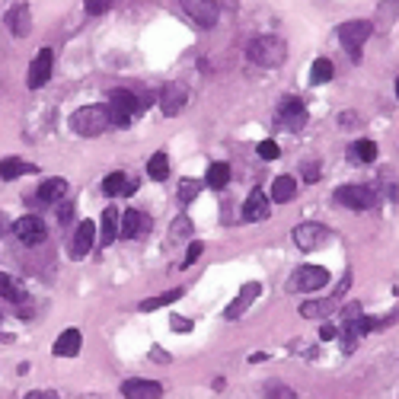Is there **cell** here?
Masks as SVG:
<instances>
[{"instance_id": "cell-1", "label": "cell", "mask_w": 399, "mask_h": 399, "mask_svg": "<svg viewBox=\"0 0 399 399\" xmlns=\"http://www.w3.org/2000/svg\"><path fill=\"white\" fill-rule=\"evenodd\" d=\"M106 128H112V118H109L106 106H84L71 115V131L84 134V138H96V134H102Z\"/></svg>"}, {"instance_id": "cell-2", "label": "cell", "mask_w": 399, "mask_h": 399, "mask_svg": "<svg viewBox=\"0 0 399 399\" xmlns=\"http://www.w3.org/2000/svg\"><path fill=\"white\" fill-rule=\"evenodd\" d=\"M284 42L281 39H275V35H259V39H252L250 48H246V58L256 61V64L262 67H278L284 61Z\"/></svg>"}, {"instance_id": "cell-3", "label": "cell", "mask_w": 399, "mask_h": 399, "mask_svg": "<svg viewBox=\"0 0 399 399\" xmlns=\"http://www.w3.org/2000/svg\"><path fill=\"white\" fill-rule=\"evenodd\" d=\"M371 33H374V23H371V19H349V23L339 26V42L349 48L351 61H361V45L367 42Z\"/></svg>"}, {"instance_id": "cell-4", "label": "cell", "mask_w": 399, "mask_h": 399, "mask_svg": "<svg viewBox=\"0 0 399 399\" xmlns=\"http://www.w3.org/2000/svg\"><path fill=\"white\" fill-rule=\"evenodd\" d=\"M106 109H109V118H112V128H128L131 115L138 112V100H134V93H128V90H112Z\"/></svg>"}, {"instance_id": "cell-5", "label": "cell", "mask_w": 399, "mask_h": 399, "mask_svg": "<svg viewBox=\"0 0 399 399\" xmlns=\"http://www.w3.org/2000/svg\"><path fill=\"white\" fill-rule=\"evenodd\" d=\"M333 198L351 211H367L377 205V192L371 185H342V189H335Z\"/></svg>"}, {"instance_id": "cell-6", "label": "cell", "mask_w": 399, "mask_h": 399, "mask_svg": "<svg viewBox=\"0 0 399 399\" xmlns=\"http://www.w3.org/2000/svg\"><path fill=\"white\" fill-rule=\"evenodd\" d=\"M278 125L288 128V131H300V128L307 125V106L297 96H284L278 102Z\"/></svg>"}, {"instance_id": "cell-7", "label": "cell", "mask_w": 399, "mask_h": 399, "mask_svg": "<svg viewBox=\"0 0 399 399\" xmlns=\"http://www.w3.org/2000/svg\"><path fill=\"white\" fill-rule=\"evenodd\" d=\"M51 67H55V51L45 45V48H39V55L33 58V64H29V77H26L29 90H39V86L48 84V80H51Z\"/></svg>"}, {"instance_id": "cell-8", "label": "cell", "mask_w": 399, "mask_h": 399, "mask_svg": "<svg viewBox=\"0 0 399 399\" xmlns=\"http://www.w3.org/2000/svg\"><path fill=\"white\" fill-rule=\"evenodd\" d=\"M13 230H17L19 243H26V246H39V243H45V236H48L45 221H42V217H35V214L19 217L17 224H13Z\"/></svg>"}, {"instance_id": "cell-9", "label": "cell", "mask_w": 399, "mask_h": 399, "mask_svg": "<svg viewBox=\"0 0 399 399\" xmlns=\"http://www.w3.org/2000/svg\"><path fill=\"white\" fill-rule=\"evenodd\" d=\"M329 281V272L323 266H300L291 278V291H319Z\"/></svg>"}, {"instance_id": "cell-10", "label": "cell", "mask_w": 399, "mask_h": 399, "mask_svg": "<svg viewBox=\"0 0 399 399\" xmlns=\"http://www.w3.org/2000/svg\"><path fill=\"white\" fill-rule=\"evenodd\" d=\"M179 7H183L201 29L217 26V0H179Z\"/></svg>"}, {"instance_id": "cell-11", "label": "cell", "mask_w": 399, "mask_h": 399, "mask_svg": "<svg viewBox=\"0 0 399 399\" xmlns=\"http://www.w3.org/2000/svg\"><path fill=\"white\" fill-rule=\"evenodd\" d=\"M326 240H329V230H326L323 224H300V227H294V243H297L304 252L319 250Z\"/></svg>"}, {"instance_id": "cell-12", "label": "cell", "mask_w": 399, "mask_h": 399, "mask_svg": "<svg viewBox=\"0 0 399 399\" xmlns=\"http://www.w3.org/2000/svg\"><path fill=\"white\" fill-rule=\"evenodd\" d=\"M122 396L125 399H160L163 387L157 380H144V377H131L122 383Z\"/></svg>"}, {"instance_id": "cell-13", "label": "cell", "mask_w": 399, "mask_h": 399, "mask_svg": "<svg viewBox=\"0 0 399 399\" xmlns=\"http://www.w3.org/2000/svg\"><path fill=\"white\" fill-rule=\"evenodd\" d=\"M185 102H189V90L183 84H169L160 93V112L163 115H179L185 109Z\"/></svg>"}, {"instance_id": "cell-14", "label": "cell", "mask_w": 399, "mask_h": 399, "mask_svg": "<svg viewBox=\"0 0 399 399\" xmlns=\"http://www.w3.org/2000/svg\"><path fill=\"white\" fill-rule=\"evenodd\" d=\"M93 240H96V224H93V221H80V224H77V233H74V243H71V250H74L71 256L84 259L86 252H90Z\"/></svg>"}, {"instance_id": "cell-15", "label": "cell", "mask_w": 399, "mask_h": 399, "mask_svg": "<svg viewBox=\"0 0 399 399\" xmlns=\"http://www.w3.org/2000/svg\"><path fill=\"white\" fill-rule=\"evenodd\" d=\"M268 198L262 195V192H250V198L243 201V221H250V224H256V221H266L268 217Z\"/></svg>"}, {"instance_id": "cell-16", "label": "cell", "mask_w": 399, "mask_h": 399, "mask_svg": "<svg viewBox=\"0 0 399 399\" xmlns=\"http://www.w3.org/2000/svg\"><path fill=\"white\" fill-rule=\"evenodd\" d=\"M80 345H84L80 329H64V333L58 335V342H55V355L58 358H74L77 351H80Z\"/></svg>"}, {"instance_id": "cell-17", "label": "cell", "mask_w": 399, "mask_h": 399, "mask_svg": "<svg viewBox=\"0 0 399 399\" xmlns=\"http://www.w3.org/2000/svg\"><path fill=\"white\" fill-rule=\"evenodd\" d=\"M7 26H10V33L17 35V39L29 35V29H33V13H29V7H13V10H10Z\"/></svg>"}, {"instance_id": "cell-18", "label": "cell", "mask_w": 399, "mask_h": 399, "mask_svg": "<svg viewBox=\"0 0 399 399\" xmlns=\"http://www.w3.org/2000/svg\"><path fill=\"white\" fill-rule=\"evenodd\" d=\"M118 224H122V227H118V236L134 240V236H141V233H144V227H147V217L138 214V211H125Z\"/></svg>"}, {"instance_id": "cell-19", "label": "cell", "mask_w": 399, "mask_h": 399, "mask_svg": "<svg viewBox=\"0 0 399 399\" xmlns=\"http://www.w3.org/2000/svg\"><path fill=\"white\" fill-rule=\"evenodd\" d=\"M259 294H262V284L259 281H250V284H243V291H240V297L233 300V307H227V319H236V316L243 313V310L250 307V300L252 297H259Z\"/></svg>"}, {"instance_id": "cell-20", "label": "cell", "mask_w": 399, "mask_h": 399, "mask_svg": "<svg viewBox=\"0 0 399 399\" xmlns=\"http://www.w3.org/2000/svg\"><path fill=\"white\" fill-rule=\"evenodd\" d=\"M339 310V297H329V300H310V304H300V316L307 319H316V316H329Z\"/></svg>"}, {"instance_id": "cell-21", "label": "cell", "mask_w": 399, "mask_h": 399, "mask_svg": "<svg viewBox=\"0 0 399 399\" xmlns=\"http://www.w3.org/2000/svg\"><path fill=\"white\" fill-rule=\"evenodd\" d=\"M64 195H67L64 179H45V183L39 185V201H45V205H55V201H61Z\"/></svg>"}, {"instance_id": "cell-22", "label": "cell", "mask_w": 399, "mask_h": 399, "mask_svg": "<svg viewBox=\"0 0 399 399\" xmlns=\"http://www.w3.org/2000/svg\"><path fill=\"white\" fill-rule=\"evenodd\" d=\"M115 236H118V211L106 208V211H102V221H100V243H102V246H109Z\"/></svg>"}, {"instance_id": "cell-23", "label": "cell", "mask_w": 399, "mask_h": 399, "mask_svg": "<svg viewBox=\"0 0 399 399\" xmlns=\"http://www.w3.org/2000/svg\"><path fill=\"white\" fill-rule=\"evenodd\" d=\"M377 157V144L374 141H355L349 147V160L351 163H371Z\"/></svg>"}, {"instance_id": "cell-24", "label": "cell", "mask_w": 399, "mask_h": 399, "mask_svg": "<svg viewBox=\"0 0 399 399\" xmlns=\"http://www.w3.org/2000/svg\"><path fill=\"white\" fill-rule=\"evenodd\" d=\"M294 192H297V185H294V179L291 176H278L272 183V201H291L294 198Z\"/></svg>"}, {"instance_id": "cell-25", "label": "cell", "mask_w": 399, "mask_h": 399, "mask_svg": "<svg viewBox=\"0 0 399 399\" xmlns=\"http://www.w3.org/2000/svg\"><path fill=\"white\" fill-rule=\"evenodd\" d=\"M147 176H150V179H157V183H163V179L169 176V157L163 154V150L147 160Z\"/></svg>"}, {"instance_id": "cell-26", "label": "cell", "mask_w": 399, "mask_h": 399, "mask_svg": "<svg viewBox=\"0 0 399 399\" xmlns=\"http://www.w3.org/2000/svg\"><path fill=\"white\" fill-rule=\"evenodd\" d=\"M333 74H335V67L329 58H316L313 67H310V80H313V84H329Z\"/></svg>"}, {"instance_id": "cell-27", "label": "cell", "mask_w": 399, "mask_h": 399, "mask_svg": "<svg viewBox=\"0 0 399 399\" xmlns=\"http://www.w3.org/2000/svg\"><path fill=\"white\" fill-rule=\"evenodd\" d=\"M26 163L19 157H7V160H0V179L3 183H10V179H19V176H26Z\"/></svg>"}, {"instance_id": "cell-28", "label": "cell", "mask_w": 399, "mask_h": 399, "mask_svg": "<svg viewBox=\"0 0 399 399\" xmlns=\"http://www.w3.org/2000/svg\"><path fill=\"white\" fill-rule=\"evenodd\" d=\"M102 192H106L109 198H115V195H128V176L125 173H112L106 176V183H102Z\"/></svg>"}, {"instance_id": "cell-29", "label": "cell", "mask_w": 399, "mask_h": 399, "mask_svg": "<svg viewBox=\"0 0 399 399\" xmlns=\"http://www.w3.org/2000/svg\"><path fill=\"white\" fill-rule=\"evenodd\" d=\"M205 183H208L211 189H224V185L230 183V167H227V163H211Z\"/></svg>"}, {"instance_id": "cell-30", "label": "cell", "mask_w": 399, "mask_h": 399, "mask_svg": "<svg viewBox=\"0 0 399 399\" xmlns=\"http://www.w3.org/2000/svg\"><path fill=\"white\" fill-rule=\"evenodd\" d=\"M183 297V291L176 288V291H167V294H157V297H147L141 300V310L144 313H150V310H160V307H167V304H173V300Z\"/></svg>"}, {"instance_id": "cell-31", "label": "cell", "mask_w": 399, "mask_h": 399, "mask_svg": "<svg viewBox=\"0 0 399 399\" xmlns=\"http://www.w3.org/2000/svg\"><path fill=\"white\" fill-rule=\"evenodd\" d=\"M0 294L10 297V300H17V304H23V300H26V291L13 281V278H10V275H0Z\"/></svg>"}, {"instance_id": "cell-32", "label": "cell", "mask_w": 399, "mask_h": 399, "mask_svg": "<svg viewBox=\"0 0 399 399\" xmlns=\"http://www.w3.org/2000/svg\"><path fill=\"white\" fill-rule=\"evenodd\" d=\"M201 185L205 183H198V179H183V183H179V192H176V198L183 201V205H189V201L201 192Z\"/></svg>"}, {"instance_id": "cell-33", "label": "cell", "mask_w": 399, "mask_h": 399, "mask_svg": "<svg viewBox=\"0 0 399 399\" xmlns=\"http://www.w3.org/2000/svg\"><path fill=\"white\" fill-rule=\"evenodd\" d=\"M399 17V0H383L380 7H377V19L380 23H393Z\"/></svg>"}, {"instance_id": "cell-34", "label": "cell", "mask_w": 399, "mask_h": 399, "mask_svg": "<svg viewBox=\"0 0 399 399\" xmlns=\"http://www.w3.org/2000/svg\"><path fill=\"white\" fill-rule=\"evenodd\" d=\"M266 399H297L288 387H281V383H268L266 387Z\"/></svg>"}, {"instance_id": "cell-35", "label": "cell", "mask_w": 399, "mask_h": 399, "mask_svg": "<svg viewBox=\"0 0 399 399\" xmlns=\"http://www.w3.org/2000/svg\"><path fill=\"white\" fill-rule=\"evenodd\" d=\"M109 7H112V0H84V10L90 17H102Z\"/></svg>"}, {"instance_id": "cell-36", "label": "cell", "mask_w": 399, "mask_h": 399, "mask_svg": "<svg viewBox=\"0 0 399 399\" xmlns=\"http://www.w3.org/2000/svg\"><path fill=\"white\" fill-rule=\"evenodd\" d=\"M256 150H259V157H262V160H275V157H278V154H281V150H278V144H275V141H262Z\"/></svg>"}, {"instance_id": "cell-37", "label": "cell", "mask_w": 399, "mask_h": 399, "mask_svg": "<svg viewBox=\"0 0 399 399\" xmlns=\"http://www.w3.org/2000/svg\"><path fill=\"white\" fill-rule=\"evenodd\" d=\"M189 233H192L189 217H176V221H173V236H189Z\"/></svg>"}, {"instance_id": "cell-38", "label": "cell", "mask_w": 399, "mask_h": 399, "mask_svg": "<svg viewBox=\"0 0 399 399\" xmlns=\"http://www.w3.org/2000/svg\"><path fill=\"white\" fill-rule=\"evenodd\" d=\"M201 250H205V246H201L198 240L192 243V246H189V252H185V262H183V266H192V262H195V259L201 256Z\"/></svg>"}, {"instance_id": "cell-39", "label": "cell", "mask_w": 399, "mask_h": 399, "mask_svg": "<svg viewBox=\"0 0 399 399\" xmlns=\"http://www.w3.org/2000/svg\"><path fill=\"white\" fill-rule=\"evenodd\" d=\"M304 179H307V183H316V179H319V167H316V163H304Z\"/></svg>"}, {"instance_id": "cell-40", "label": "cell", "mask_w": 399, "mask_h": 399, "mask_svg": "<svg viewBox=\"0 0 399 399\" xmlns=\"http://www.w3.org/2000/svg\"><path fill=\"white\" fill-rule=\"evenodd\" d=\"M173 329L176 333H192V319H185V316H173Z\"/></svg>"}, {"instance_id": "cell-41", "label": "cell", "mask_w": 399, "mask_h": 399, "mask_svg": "<svg viewBox=\"0 0 399 399\" xmlns=\"http://www.w3.org/2000/svg\"><path fill=\"white\" fill-rule=\"evenodd\" d=\"M319 339H323V342H333V339H339V329H335L333 323H326L323 329H319Z\"/></svg>"}, {"instance_id": "cell-42", "label": "cell", "mask_w": 399, "mask_h": 399, "mask_svg": "<svg viewBox=\"0 0 399 399\" xmlns=\"http://www.w3.org/2000/svg\"><path fill=\"white\" fill-rule=\"evenodd\" d=\"M71 214H74V205H71V201H64V205L58 208V221H61V224H67V221H71Z\"/></svg>"}, {"instance_id": "cell-43", "label": "cell", "mask_w": 399, "mask_h": 399, "mask_svg": "<svg viewBox=\"0 0 399 399\" xmlns=\"http://www.w3.org/2000/svg\"><path fill=\"white\" fill-rule=\"evenodd\" d=\"M358 316H364V310H361V304H349V307H345V319H358Z\"/></svg>"}, {"instance_id": "cell-44", "label": "cell", "mask_w": 399, "mask_h": 399, "mask_svg": "<svg viewBox=\"0 0 399 399\" xmlns=\"http://www.w3.org/2000/svg\"><path fill=\"white\" fill-rule=\"evenodd\" d=\"M26 399H58L55 393H48V390H35V393H29Z\"/></svg>"}, {"instance_id": "cell-45", "label": "cell", "mask_w": 399, "mask_h": 399, "mask_svg": "<svg viewBox=\"0 0 399 399\" xmlns=\"http://www.w3.org/2000/svg\"><path fill=\"white\" fill-rule=\"evenodd\" d=\"M77 399H100V396H93V393H86V396H77Z\"/></svg>"}, {"instance_id": "cell-46", "label": "cell", "mask_w": 399, "mask_h": 399, "mask_svg": "<svg viewBox=\"0 0 399 399\" xmlns=\"http://www.w3.org/2000/svg\"><path fill=\"white\" fill-rule=\"evenodd\" d=\"M396 100H399V77H396Z\"/></svg>"}]
</instances>
